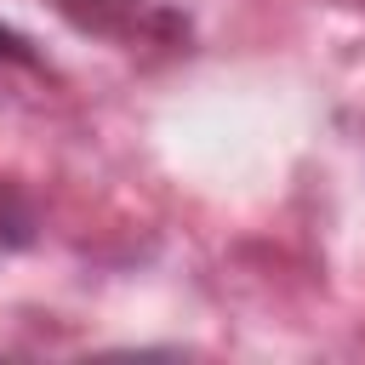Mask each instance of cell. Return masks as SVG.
I'll list each match as a JSON object with an SVG mask.
<instances>
[{"label": "cell", "mask_w": 365, "mask_h": 365, "mask_svg": "<svg viewBox=\"0 0 365 365\" xmlns=\"http://www.w3.org/2000/svg\"><path fill=\"white\" fill-rule=\"evenodd\" d=\"M40 6H51L57 17H68L74 29L103 34V40H148L165 23V11L154 0H40Z\"/></svg>", "instance_id": "1"}, {"label": "cell", "mask_w": 365, "mask_h": 365, "mask_svg": "<svg viewBox=\"0 0 365 365\" xmlns=\"http://www.w3.org/2000/svg\"><path fill=\"white\" fill-rule=\"evenodd\" d=\"M34 234V217H29V205L0 182V251H11V245H23Z\"/></svg>", "instance_id": "2"}, {"label": "cell", "mask_w": 365, "mask_h": 365, "mask_svg": "<svg viewBox=\"0 0 365 365\" xmlns=\"http://www.w3.org/2000/svg\"><path fill=\"white\" fill-rule=\"evenodd\" d=\"M0 63H34L29 40H23V34H11V29H0Z\"/></svg>", "instance_id": "3"}]
</instances>
